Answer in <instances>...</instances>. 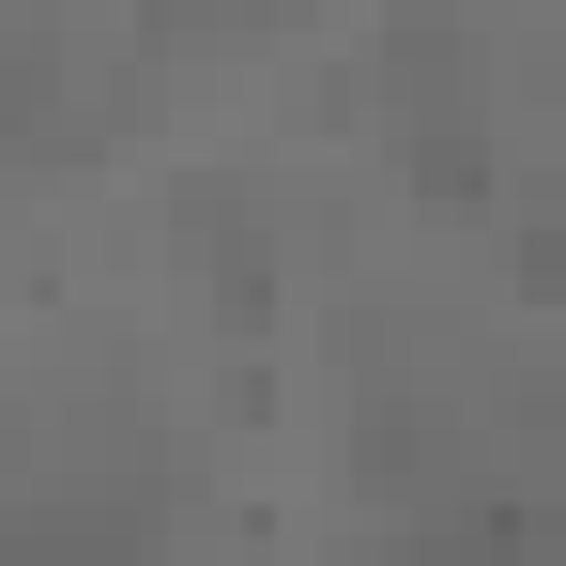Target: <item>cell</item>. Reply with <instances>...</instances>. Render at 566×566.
Listing matches in <instances>:
<instances>
[]
</instances>
